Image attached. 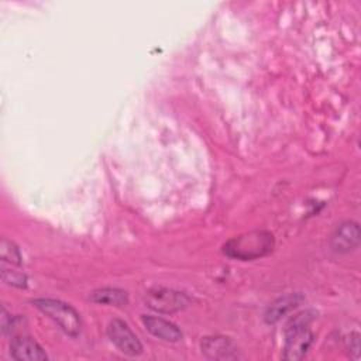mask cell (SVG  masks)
<instances>
[{
  "label": "cell",
  "mask_w": 361,
  "mask_h": 361,
  "mask_svg": "<svg viewBox=\"0 0 361 361\" xmlns=\"http://www.w3.org/2000/svg\"><path fill=\"white\" fill-rule=\"evenodd\" d=\"M274 248V237L268 231H251L235 238H231L224 244V254L248 261L258 257H264Z\"/></svg>",
  "instance_id": "cell-1"
},
{
  "label": "cell",
  "mask_w": 361,
  "mask_h": 361,
  "mask_svg": "<svg viewBox=\"0 0 361 361\" xmlns=\"http://www.w3.org/2000/svg\"><path fill=\"white\" fill-rule=\"evenodd\" d=\"M312 313L310 312H302L293 319L286 326L285 330V347H283V358L285 360H302L310 345L313 344L314 336L309 330L307 324L312 320Z\"/></svg>",
  "instance_id": "cell-2"
},
{
  "label": "cell",
  "mask_w": 361,
  "mask_h": 361,
  "mask_svg": "<svg viewBox=\"0 0 361 361\" xmlns=\"http://www.w3.org/2000/svg\"><path fill=\"white\" fill-rule=\"evenodd\" d=\"M32 305L39 309L45 316H48L51 320H54L61 330H63L68 336L76 337L80 333L82 322L79 317V313L68 303L58 300V299H49V298H41L34 299Z\"/></svg>",
  "instance_id": "cell-3"
},
{
  "label": "cell",
  "mask_w": 361,
  "mask_h": 361,
  "mask_svg": "<svg viewBox=\"0 0 361 361\" xmlns=\"http://www.w3.org/2000/svg\"><path fill=\"white\" fill-rule=\"evenodd\" d=\"M145 303L155 312L173 313L190 305V298L179 290L169 288H154L145 295Z\"/></svg>",
  "instance_id": "cell-4"
},
{
  "label": "cell",
  "mask_w": 361,
  "mask_h": 361,
  "mask_svg": "<svg viewBox=\"0 0 361 361\" xmlns=\"http://www.w3.org/2000/svg\"><path fill=\"white\" fill-rule=\"evenodd\" d=\"M107 336L110 341L124 354L135 357L142 353V344L135 336V333L130 329V326L120 320L113 319L107 326Z\"/></svg>",
  "instance_id": "cell-5"
},
{
  "label": "cell",
  "mask_w": 361,
  "mask_h": 361,
  "mask_svg": "<svg viewBox=\"0 0 361 361\" xmlns=\"http://www.w3.org/2000/svg\"><path fill=\"white\" fill-rule=\"evenodd\" d=\"M360 226L355 221H345L336 228L331 235L330 245L334 252L347 254L360 245Z\"/></svg>",
  "instance_id": "cell-6"
},
{
  "label": "cell",
  "mask_w": 361,
  "mask_h": 361,
  "mask_svg": "<svg viewBox=\"0 0 361 361\" xmlns=\"http://www.w3.org/2000/svg\"><path fill=\"white\" fill-rule=\"evenodd\" d=\"M10 355L18 361H44L48 358L44 348L30 336H17L11 338Z\"/></svg>",
  "instance_id": "cell-7"
},
{
  "label": "cell",
  "mask_w": 361,
  "mask_h": 361,
  "mask_svg": "<svg viewBox=\"0 0 361 361\" xmlns=\"http://www.w3.org/2000/svg\"><path fill=\"white\" fill-rule=\"evenodd\" d=\"M202 353L209 360H235L237 347L228 337L212 336L202 340Z\"/></svg>",
  "instance_id": "cell-8"
},
{
  "label": "cell",
  "mask_w": 361,
  "mask_h": 361,
  "mask_svg": "<svg viewBox=\"0 0 361 361\" xmlns=\"http://www.w3.org/2000/svg\"><path fill=\"white\" fill-rule=\"evenodd\" d=\"M141 322L152 336H155L164 341L176 343L182 338L180 329L169 320H165V319L157 317V316H145L144 314L141 317Z\"/></svg>",
  "instance_id": "cell-9"
},
{
  "label": "cell",
  "mask_w": 361,
  "mask_h": 361,
  "mask_svg": "<svg viewBox=\"0 0 361 361\" xmlns=\"http://www.w3.org/2000/svg\"><path fill=\"white\" fill-rule=\"evenodd\" d=\"M302 300H303V296L300 293H289V295L278 298L275 302H272L268 306V309L265 312V320L268 323L278 322L288 312H290L296 306H299L302 303Z\"/></svg>",
  "instance_id": "cell-10"
},
{
  "label": "cell",
  "mask_w": 361,
  "mask_h": 361,
  "mask_svg": "<svg viewBox=\"0 0 361 361\" xmlns=\"http://www.w3.org/2000/svg\"><path fill=\"white\" fill-rule=\"evenodd\" d=\"M89 299L94 303H102L109 306H126L128 303L127 292L117 288L96 289L89 295Z\"/></svg>",
  "instance_id": "cell-11"
},
{
  "label": "cell",
  "mask_w": 361,
  "mask_h": 361,
  "mask_svg": "<svg viewBox=\"0 0 361 361\" xmlns=\"http://www.w3.org/2000/svg\"><path fill=\"white\" fill-rule=\"evenodd\" d=\"M0 255L3 261H7L13 265H20L21 264V254L17 245L13 241H8L7 238L1 240L0 245Z\"/></svg>",
  "instance_id": "cell-12"
},
{
  "label": "cell",
  "mask_w": 361,
  "mask_h": 361,
  "mask_svg": "<svg viewBox=\"0 0 361 361\" xmlns=\"http://www.w3.org/2000/svg\"><path fill=\"white\" fill-rule=\"evenodd\" d=\"M1 278L6 283L17 286V288H25L27 286V276L17 271H8L4 267L1 268Z\"/></svg>",
  "instance_id": "cell-13"
},
{
  "label": "cell",
  "mask_w": 361,
  "mask_h": 361,
  "mask_svg": "<svg viewBox=\"0 0 361 361\" xmlns=\"http://www.w3.org/2000/svg\"><path fill=\"white\" fill-rule=\"evenodd\" d=\"M347 348H350V354L354 360H358V354H360V336L357 333L350 334L348 340H347Z\"/></svg>",
  "instance_id": "cell-14"
}]
</instances>
